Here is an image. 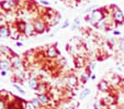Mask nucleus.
Returning a JSON list of instances; mask_svg holds the SVG:
<instances>
[{"label":"nucleus","instance_id":"obj_1","mask_svg":"<svg viewBox=\"0 0 124 109\" xmlns=\"http://www.w3.org/2000/svg\"><path fill=\"white\" fill-rule=\"evenodd\" d=\"M103 10H104V8H98V9H94L91 13L86 14V17H85L86 21L89 22L92 26L96 28L97 24H98L99 22H101L102 20H104L105 17H107V13H105Z\"/></svg>","mask_w":124,"mask_h":109},{"label":"nucleus","instance_id":"obj_2","mask_svg":"<svg viewBox=\"0 0 124 109\" xmlns=\"http://www.w3.org/2000/svg\"><path fill=\"white\" fill-rule=\"evenodd\" d=\"M111 14H112V20L115 23V25H122L124 24V13L117 6H111Z\"/></svg>","mask_w":124,"mask_h":109},{"label":"nucleus","instance_id":"obj_3","mask_svg":"<svg viewBox=\"0 0 124 109\" xmlns=\"http://www.w3.org/2000/svg\"><path fill=\"white\" fill-rule=\"evenodd\" d=\"M32 24H33V26H34V30H35V32H36V34H43L44 32L48 31L46 21H44V20L41 19V18H38V19L33 20Z\"/></svg>","mask_w":124,"mask_h":109},{"label":"nucleus","instance_id":"obj_4","mask_svg":"<svg viewBox=\"0 0 124 109\" xmlns=\"http://www.w3.org/2000/svg\"><path fill=\"white\" fill-rule=\"evenodd\" d=\"M10 62H11V68L12 69H14V71H23L24 61L18 54H14L13 56L10 57Z\"/></svg>","mask_w":124,"mask_h":109},{"label":"nucleus","instance_id":"obj_5","mask_svg":"<svg viewBox=\"0 0 124 109\" xmlns=\"http://www.w3.org/2000/svg\"><path fill=\"white\" fill-rule=\"evenodd\" d=\"M61 56V52L58 51V49L56 48V44L55 45H51L46 49V52H45V57H47L48 59H56Z\"/></svg>","mask_w":124,"mask_h":109},{"label":"nucleus","instance_id":"obj_6","mask_svg":"<svg viewBox=\"0 0 124 109\" xmlns=\"http://www.w3.org/2000/svg\"><path fill=\"white\" fill-rule=\"evenodd\" d=\"M64 82H65L66 85L69 88H71V89L78 87V85H79V79H78V77L75 74H69V75H67L65 78H64Z\"/></svg>","mask_w":124,"mask_h":109},{"label":"nucleus","instance_id":"obj_7","mask_svg":"<svg viewBox=\"0 0 124 109\" xmlns=\"http://www.w3.org/2000/svg\"><path fill=\"white\" fill-rule=\"evenodd\" d=\"M8 25H9V30H10V38H11L12 40H19L21 33H20V31L16 29V24L12 23V24H8Z\"/></svg>","mask_w":124,"mask_h":109},{"label":"nucleus","instance_id":"obj_8","mask_svg":"<svg viewBox=\"0 0 124 109\" xmlns=\"http://www.w3.org/2000/svg\"><path fill=\"white\" fill-rule=\"evenodd\" d=\"M0 54L3 55V56H7V57H9V59H10V57L13 56L16 53H14L13 51L9 48V46H7V45H0Z\"/></svg>","mask_w":124,"mask_h":109},{"label":"nucleus","instance_id":"obj_9","mask_svg":"<svg viewBox=\"0 0 124 109\" xmlns=\"http://www.w3.org/2000/svg\"><path fill=\"white\" fill-rule=\"evenodd\" d=\"M10 38V30L8 24H1L0 25V39Z\"/></svg>","mask_w":124,"mask_h":109},{"label":"nucleus","instance_id":"obj_10","mask_svg":"<svg viewBox=\"0 0 124 109\" xmlns=\"http://www.w3.org/2000/svg\"><path fill=\"white\" fill-rule=\"evenodd\" d=\"M97 87H98V89L102 92H110V89H111L110 83H108L107 81H100L98 83V86H97Z\"/></svg>","mask_w":124,"mask_h":109},{"label":"nucleus","instance_id":"obj_11","mask_svg":"<svg viewBox=\"0 0 124 109\" xmlns=\"http://www.w3.org/2000/svg\"><path fill=\"white\" fill-rule=\"evenodd\" d=\"M36 97H38V99L40 100V102H41V104H42L44 107H47L49 104H51V101H52V99H51V97H49L48 94H43V95H38Z\"/></svg>","mask_w":124,"mask_h":109},{"label":"nucleus","instance_id":"obj_12","mask_svg":"<svg viewBox=\"0 0 124 109\" xmlns=\"http://www.w3.org/2000/svg\"><path fill=\"white\" fill-rule=\"evenodd\" d=\"M10 68H11V62L9 57L0 59V71H9Z\"/></svg>","mask_w":124,"mask_h":109},{"label":"nucleus","instance_id":"obj_13","mask_svg":"<svg viewBox=\"0 0 124 109\" xmlns=\"http://www.w3.org/2000/svg\"><path fill=\"white\" fill-rule=\"evenodd\" d=\"M49 92V88L47 86L46 83H41L39 85V87L35 89V92L38 94V95H43V94H48Z\"/></svg>","mask_w":124,"mask_h":109},{"label":"nucleus","instance_id":"obj_14","mask_svg":"<svg viewBox=\"0 0 124 109\" xmlns=\"http://www.w3.org/2000/svg\"><path fill=\"white\" fill-rule=\"evenodd\" d=\"M23 34L25 36H28V38L33 36V35H38V34H36V32H35V30H34V26H33L32 22L26 24V29H25V31H24Z\"/></svg>","mask_w":124,"mask_h":109},{"label":"nucleus","instance_id":"obj_15","mask_svg":"<svg viewBox=\"0 0 124 109\" xmlns=\"http://www.w3.org/2000/svg\"><path fill=\"white\" fill-rule=\"evenodd\" d=\"M13 78H14L13 81L16 82H16H19L20 84H23L22 82L25 79V74H24L22 71H16V73L13 74Z\"/></svg>","mask_w":124,"mask_h":109},{"label":"nucleus","instance_id":"obj_16","mask_svg":"<svg viewBox=\"0 0 124 109\" xmlns=\"http://www.w3.org/2000/svg\"><path fill=\"white\" fill-rule=\"evenodd\" d=\"M0 8H1V10H3L6 12H9L13 9V7L10 5L9 0H0Z\"/></svg>","mask_w":124,"mask_h":109},{"label":"nucleus","instance_id":"obj_17","mask_svg":"<svg viewBox=\"0 0 124 109\" xmlns=\"http://www.w3.org/2000/svg\"><path fill=\"white\" fill-rule=\"evenodd\" d=\"M14 24H16V29L20 31V33L23 34L24 31H25V29H26V24H28V22L24 21V20H18V21H16Z\"/></svg>","mask_w":124,"mask_h":109},{"label":"nucleus","instance_id":"obj_18","mask_svg":"<svg viewBox=\"0 0 124 109\" xmlns=\"http://www.w3.org/2000/svg\"><path fill=\"white\" fill-rule=\"evenodd\" d=\"M74 62H75L76 68H81V67H84L85 65H86V62H85L84 56H75Z\"/></svg>","mask_w":124,"mask_h":109},{"label":"nucleus","instance_id":"obj_19","mask_svg":"<svg viewBox=\"0 0 124 109\" xmlns=\"http://www.w3.org/2000/svg\"><path fill=\"white\" fill-rule=\"evenodd\" d=\"M40 81H39L38 78H35V77H30L29 78V86H30V88H32V89H36V88L39 87V85H40Z\"/></svg>","mask_w":124,"mask_h":109},{"label":"nucleus","instance_id":"obj_20","mask_svg":"<svg viewBox=\"0 0 124 109\" xmlns=\"http://www.w3.org/2000/svg\"><path fill=\"white\" fill-rule=\"evenodd\" d=\"M90 77H91V72H87L86 71L85 73H82L81 75H80V83H81V84H86Z\"/></svg>","mask_w":124,"mask_h":109},{"label":"nucleus","instance_id":"obj_21","mask_svg":"<svg viewBox=\"0 0 124 109\" xmlns=\"http://www.w3.org/2000/svg\"><path fill=\"white\" fill-rule=\"evenodd\" d=\"M30 104L32 105L33 107H34V109H42L43 107H44V106H43V105L40 102V100L38 99V97H36V98H33V99H31Z\"/></svg>","mask_w":124,"mask_h":109},{"label":"nucleus","instance_id":"obj_22","mask_svg":"<svg viewBox=\"0 0 124 109\" xmlns=\"http://www.w3.org/2000/svg\"><path fill=\"white\" fill-rule=\"evenodd\" d=\"M90 92H91V90H90V88H84V89L80 92V95H79V100H82L85 99V98L87 97V96L90 95Z\"/></svg>","mask_w":124,"mask_h":109},{"label":"nucleus","instance_id":"obj_23","mask_svg":"<svg viewBox=\"0 0 124 109\" xmlns=\"http://www.w3.org/2000/svg\"><path fill=\"white\" fill-rule=\"evenodd\" d=\"M93 108L94 109H104L105 108V105L103 104L102 100H96L93 104Z\"/></svg>","mask_w":124,"mask_h":109},{"label":"nucleus","instance_id":"obj_24","mask_svg":"<svg viewBox=\"0 0 124 109\" xmlns=\"http://www.w3.org/2000/svg\"><path fill=\"white\" fill-rule=\"evenodd\" d=\"M13 87L16 88V89L18 90V92H19L20 94H22V95H25V90H24L23 88H22L20 85H18V84H16V83H13Z\"/></svg>","mask_w":124,"mask_h":109},{"label":"nucleus","instance_id":"obj_25","mask_svg":"<svg viewBox=\"0 0 124 109\" xmlns=\"http://www.w3.org/2000/svg\"><path fill=\"white\" fill-rule=\"evenodd\" d=\"M112 83L115 84V85H117V84L121 83V78H120L117 75H113L112 76Z\"/></svg>","mask_w":124,"mask_h":109},{"label":"nucleus","instance_id":"obj_26","mask_svg":"<svg viewBox=\"0 0 124 109\" xmlns=\"http://www.w3.org/2000/svg\"><path fill=\"white\" fill-rule=\"evenodd\" d=\"M94 9H98V6H91V7L87 8V9L85 10V13H86V14H89V13H91V12L93 11Z\"/></svg>","mask_w":124,"mask_h":109},{"label":"nucleus","instance_id":"obj_27","mask_svg":"<svg viewBox=\"0 0 124 109\" xmlns=\"http://www.w3.org/2000/svg\"><path fill=\"white\" fill-rule=\"evenodd\" d=\"M119 50L124 53V36L119 41Z\"/></svg>","mask_w":124,"mask_h":109},{"label":"nucleus","instance_id":"obj_28","mask_svg":"<svg viewBox=\"0 0 124 109\" xmlns=\"http://www.w3.org/2000/svg\"><path fill=\"white\" fill-rule=\"evenodd\" d=\"M7 108V102L5 101V98L0 97V109H6Z\"/></svg>","mask_w":124,"mask_h":109},{"label":"nucleus","instance_id":"obj_29","mask_svg":"<svg viewBox=\"0 0 124 109\" xmlns=\"http://www.w3.org/2000/svg\"><path fill=\"white\" fill-rule=\"evenodd\" d=\"M107 43L109 44V46H110V48H113V46H114V44H115V39L109 38L108 40H107Z\"/></svg>","mask_w":124,"mask_h":109},{"label":"nucleus","instance_id":"obj_30","mask_svg":"<svg viewBox=\"0 0 124 109\" xmlns=\"http://www.w3.org/2000/svg\"><path fill=\"white\" fill-rule=\"evenodd\" d=\"M87 68L90 69V71H93L96 68V62H90L89 64H88V66H87Z\"/></svg>","mask_w":124,"mask_h":109},{"label":"nucleus","instance_id":"obj_31","mask_svg":"<svg viewBox=\"0 0 124 109\" xmlns=\"http://www.w3.org/2000/svg\"><path fill=\"white\" fill-rule=\"evenodd\" d=\"M69 25H70L69 20H65V22H64V23L62 24V29H67Z\"/></svg>","mask_w":124,"mask_h":109},{"label":"nucleus","instance_id":"obj_32","mask_svg":"<svg viewBox=\"0 0 124 109\" xmlns=\"http://www.w3.org/2000/svg\"><path fill=\"white\" fill-rule=\"evenodd\" d=\"M58 59H59V64H61V66H65L66 65V59H64V57H61V56L58 57Z\"/></svg>","mask_w":124,"mask_h":109},{"label":"nucleus","instance_id":"obj_33","mask_svg":"<svg viewBox=\"0 0 124 109\" xmlns=\"http://www.w3.org/2000/svg\"><path fill=\"white\" fill-rule=\"evenodd\" d=\"M40 3L42 6H44V7H49V2L47 0H40Z\"/></svg>","mask_w":124,"mask_h":109},{"label":"nucleus","instance_id":"obj_34","mask_svg":"<svg viewBox=\"0 0 124 109\" xmlns=\"http://www.w3.org/2000/svg\"><path fill=\"white\" fill-rule=\"evenodd\" d=\"M74 24H76V25H80V18L79 17H76L75 19H74Z\"/></svg>","mask_w":124,"mask_h":109},{"label":"nucleus","instance_id":"obj_35","mask_svg":"<svg viewBox=\"0 0 124 109\" xmlns=\"http://www.w3.org/2000/svg\"><path fill=\"white\" fill-rule=\"evenodd\" d=\"M79 29V25H76V24H73L71 25V30L73 31H76V30H78Z\"/></svg>","mask_w":124,"mask_h":109},{"label":"nucleus","instance_id":"obj_36","mask_svg":"<svg viewBox=\"0 0 124 109\" xmlns=\"http://www.w3.org/2000/svg\"><path fill=\"white\" fill-rule=\"evenodd\" d=\"M16 45L18 46V48H21V46H23V43H22V42H19V41H16Z\"/></svg>","mask_w":124,"mask_h":109},{"label":"nucleus","instance_id":"obj_37","mask_svg":"<svg viewBox=\"0 0 124 109\" xmlns=\"http://www.w3.org/2000/svg\"><path fill=\"white\" fill-rule=\"evenodd\" d=\"M62 109H74V106H73V105H69V106H65V107H63Z\"/></svg>","mask_w":124,"mask_h":109},{"label":"nucleus","instance_id":"obj_38","mask_svg":"<svg viewBox=\"0 0 124 109\" xmlns=\"http://www.w3.org/2000/svg\"><path fill=\"white\" fill-rule=\"evenodd\" d=\"M113 34H114V35H121V32L117 30H114L113 31Z\"/></svg>","mask_w":124,"mask_h":109},{"label":"nucleus","instance_id":"obj_39","mask_svg":"<svg viewBox=\"0 0 124 109\" xmlns=\"http://www.w3.org/2000/svg\"><path fill=\"white\" fill-rule=\"evenodd\" d=\"M0 73H1V74H0V75H1V76H7V71H0Z\"/></svg>","mask_w":124,"mask_h":109},{"label":"nucleus","instance_id":"obj_40","mask_svg":"<svg viewBox=\"0 0 124 109\" xmlns=\"http://www.w3.org/2000/svg\"><path fill=\"white\" fill-rule=\"evenodd\" d=\"M119 109H124V105H121V106H119Z\"/></svg>","mask_w":124,"mask_h":109},{"label":"nucleus","instance_id":"obj_41","mask_svg":"<svg viewBox=\"0 0 124 109\" xmlns=\"http://www.w3.org/2000/svg\"><path fill=\"white\" fill-rule=\"evenodd\" d=\"M91 79H96V75H91V77H90Z\"/></svg>","mask_w":124,"mask_h":109}]
</instances>
